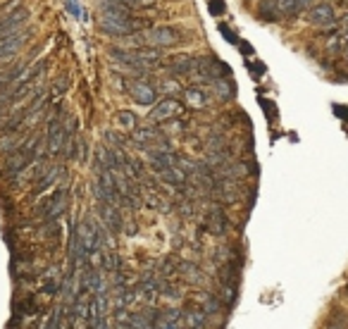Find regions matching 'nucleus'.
I'll return each mask as SVG.
<instances>
[{
  "instance_id": "18",
  "label": "nucleus",
  "mask_w": 348,
  "mask_h": 329,
  "mask_svg": "<svg viewBox=\"0 0 348 329\" xmlns=\"http://www.w3.org/2000/svg\"><path fill=\"white\" fill-rule=\"evenodd\" d=\"M117 122H119L122 129H136V115L129 112V110H122V112L117 115Z\"/></svg>"
},
{
  "instance_id": "5",
  "label": "nucleus",
  "mask_w": 348,
  "mask_h": 329,
  "mask_svg": "<svg viewBox=\"0 0 348 329\" xmlns=\"http://www.w3.org/2000/svg\"><path fill=\"white\" fill-rule=\"evenodd\" d=\"M27 19H29V10H27V7H17V10L7 12V15L0 19V41L7 38V36H15L17 29L22 27Z\"/></svg>"
},
{
  "instance_id": "17",
  "label": "nucleus",
  "mask_w": 348,
  "mask_h": 329,
  "mask_svg": "<svg viewBox=\"0 0 348 329\" xmlns=\"http://www.w3.org/2000/svg\"><path fill=\"white\" fill-rule=\"evenodd\" d=\"M184 98H186V103H189V105H193V108H203L205 105V96L198 91V88H186Z\"/></svg>"
},
{
  "instance_id": "14",
  "label": "nucleus",
  "mask_w": 348,
  "mask_h": 329,
  "mask_svg": "<svg viewBox=\"0 0 348 329\" xmlns=\"http://www.w3.org/2000/svg\"><path fill=\"white\" fill-rule=\"evenodd\" d=\"M158 174H160V179L167 181V184H184V179H186V172H184L179 164H172V167H167V169H162V172H158Z\"/></svg>"
},
{
  "instance_id": "7",
  "label": "nucleus",
  "mask_w": 348,
  "mask_h": 329,
  "mask_svg": "<svg viewBox=\"0 0 348 329\" xmlns=\"http://www.w3.org/2000/svg\"><path fill=\"white\" fill-rule=\"evenodd\" d=\"M176 112H179V103L172 100V98H167V100L158 103L155 108L150 110V122H167V119H172Z\"/></svg>"
},
{
  "instance_id": "15",
  "label": "nucleus",
  "mask_w": 348,
  "mask_h": 329,
  "mask_svg": "<svg viewBox=\"0 0 348 329\" xmlns=\"http://www.w3.org/2000/svg\"><path fill=\"white\" fill-rule=\"evenodd\" d=\"M134 141L139 143V146H150L153 141H158V132L155 129H148V127H143V129H134Z\"/></svg>"
},
{
  "instance_id": "19",
  "label": "nucleus",
  "mask_w": 348,
  "mask_h": 329,
  "mask_svg": "<svg viewBox=\"0 0 348 329\" xmlns=\"http://www.w3.org/2000/svg\"><path fill=\"white\" fill-rule=\"evenodd\" d=\"M222 217H224L222 213H212V215H210V222H207V227H210L212 231L222 234V231H224V219Z\"/></svg>"
},
{
  "instance_id": "25",
  "label": "nucleus",
  "mask_w": 348,
  "mask_h": 329,
  "mask_svg": "<svg viewBox=\"0 0 348 329\" xmlns=\"http://www.w3.org/2000/svg\"><path fill=\"white\" fill-rule=\"evenodd\" d=\"M301 5H313V0H298Z\"/></svg>"
},
{
  "instance_id": "9",
  "label": "nucleus",
  "mask_w": 348,
  "mask_h": 329,
  "mask_svg": "<svg viewBox=\"0 0 348 329\" xmlns=\"http://www.w3.org/2000/svg\"><path fill=\"white\" fill-rule=\"evenodd\" d=\"M129 93H131V98H134L136 103H141V105H153V103H155V91L145 82H134L129 86Z\"/></svg>"
},
{
  "instance_id": "24",
  "label": "nucleus",
  "mask_w": 348,
  "mask_h": 329,
  "mask_svg": "<svg viewBox=\"0 0 348 329\" xmlns=\"http://www.w3.org/2000/svg\"><path fill=\"white\" fill-rule=\"evenodd\" d=\"M241 50H243V53H246V55H251V53H253V50H251V48H248V43H246V41H243V43H241Z\"/></svg>"
},
{
  "instance_id": "26",
  "label": "nucleus",
  "mask_w": 348,
  "mask_h": 329,
  "mask_svg": "<svg viewBox=\"0 0 348 329\" xmlns=\"http://www.w3.org/2000/svg\"><path fill=\"white\" fill-rule=\"evenodd\" d=\"M329 329H346V327H341V325H332Z\"/></svg>"
},
{
  "instance_id": "22",
  "label": "nucleus",
  "mask_w": 348,
  "mask_h": 329,
  "mask_svg": "<svg viewBox=\"0 0 348 329\" xmlns=\"http://www.w3.org/2000/svg\"><path fill=\"white\" fill-rule=\"evenodd\" d=\"M220 31H222V33H224V36H227V38H229V41H234V43H236V36H234L232 31H229V29H227V24H222V27H220Z\"/></svg>"
},
{
  "instance_id": "2",
  "label": "nucleus",
  "mask_w": 348,
  "mask_h": 329,
  "mask_svg": "<svg viewBox=\"0 0 348 329\" xmlns=\"http://www.w3.org/2000/svg\"><path fill=\"white\" fill-rule=\"evenodd\" d=\"M179 38H181L179 31L172 27H155L150 31H145V33H141V36H136V41L143 43L145 48H170Z\"/></svg>"
},
{
  "instance_id": "3",
  "label": "nucleus",
  "mask_w": 348,
  "mask_h": 329,
  "mask_svg": "<svg viewBox=\"0 0 348 329\" xmlns=\"http://www.w3.org/2000/svg\"><path fill=\"white\" fill-rule=\"evenodd\" d=\"M117 60L134 65V67H150L153 62L160 60V53L155 48H136V50H112Z\"/></svg>"
},
{
  "instance_id": "21",
  "label": "nucleus",
  "mask_w": 348,
  "mask_h": 329,
  "mask_svg": "<svg viewBox=\"0 0 348 329\" xmlns=\"http://www.w3.org/2000/svg\"><path fill=\"white\" fill-rule=\"evenodd\" d=\"M110 2H119V5H139V7H150L155 0H110Z\"/></svg>"
},
{
  "instance_id": "6",
  "label": "nucleus",
  "mask_w": 348,
  "mask_h": 329,
  "mask_svg": "<svg viewBox=\"0 0 348 329\" xmlns=\"http://www.w3.org/2000/svg\"><path fill=\"white\" fill-rule=\"evenodd\" d=\"M64 138H67V134H64L62 119H60V117H53V119H50V124H48V138H46V141H48V150H50L53 155L62 150Z\"/></svg>"
},
{
  "instance_id": "27",
  "label": "nucleus",
  "mask_w": 348,
  "mask_h": 329,
  "mask_svg": "<svg viewBox=\"0 0 348 329\" xmlns=\"http://www.w3.org/2000/svg\"><path fill=\"white\" fill-rule=\"evenodd\" d=\"M67 2H74V5H79V0H67Z\"/></svg>"
},
{
  "instance_id": "12",
  "label": "nucleus",
  "mask_w": 348,
  "mask_h": 329,
  "mask_svg": "<svg viewBox=\"0 0 348 329\" xmlns=\"http://www.w3.org/2000/svg\"><path fill=\"white\" fill-rule=\"evenodd\" d=\"M100 217H103V222H105L112 231H119V229H122V222H119V215H117L115 205H105V203H100Z\"/></svg>"
},
{
  "instance_id": "16",
  "label": "nucleus",
  "mask_w": 348,
  "mask_h": 329,
  "mask_svg": "<svg viewBox=\"0 0 348 329\" xmlns=\"http://www.w3.org/2000/svg\"><path fill=\"white\" fill-rule=\"evenodd\" d=\"M274 5H277V12H282L284 17H296L298 15V7H301V2L298 0H274Z\"/></svg>"
},
{
  "instance_id": "1",
  "label": "nucleus",
  "mask_w": 348,
  "mask_h": 329,
  "mask_svg": "<svg viewBox=\"0 0 348 329\" xmlns=\"http://www.w3.org/2000/svg\"><path fill=\"white\" fill-rule=\"evenodd\" d=\"M141 27H143V22L134 19L129 7H122L119 2L103 0V5H100V29H103L105 33H112V36H131V33H136Z\"/></svg>"
},
{
  "instance_id": "13",
  "label": "nucleus",
  "mask_w": 348,
  "mask_h": 329,
  "mask_svg": "<svg viewBox=\"0 0 348 329\" xmlns=\"http://www.w3.org/2000/svg\"><path fill=\"white\" fill-rule=\"evenodd\" d=\"M62 172H64L62 167H50V169H48V172L41 177V181L33 186V196H36V193H43L46 189H48V186H53V184L58 181V177L62 174Z\"/></svg>"
},
{
  "instance_id": "10",
  "label": "nucleus",
  "mask_w": 348,
  "mask_h": 329,
  "mask_svg": "<svg viewBox=\"0 0 348 329\" xmlns=\"http://www.w3.org/2000/svg\"><path fill=\"white\" fill-rule=\"evenodd\" d=\"M308 19L313 24H319V27H327V24H334V12L329 5H315L310 12H308Z\"/></svg>"
},
{
  "instance_id": "8",
  "label": "nucleus",
  "mask_w": 348,
  "mask_h": 329,
  "mask_svg": "<svg viewBox=\"0 0 348 329\" xmlns=\"http://www.w3.org/2000/svg\"><path fill=\"white\" fill-rule=\"evenodd\" d=\"M181 313L179 310H162L155 320H153V329H181Z\"/></svg>"
},
{
  "instance_id": "4",
  "label": "nucleus",
  "mask_w": 348,
  "mask_h": 329,
  "mask_svg": "<svg viewBox=\"0 0 348 329\" xmlns=\"http://www.w3.org/2000/svg\"><path fill=\"white\" fill-rule=\"evenodd\" d=\"M67 210V189H58L50 198H46L38 208H36V215L43 219H55Z\"/></svg>"
},
{
  "instance_id": "20",
  "label": "nucleus",
  "mask_w": 348,
  "mask_h": 329,
  "mask_svg": "<svg viewBox=\"0 0 348 329\" xmlns=\"http://www.w3.org/2000/svg\"><path fill=\"white\" fill-rule=\"evenodd\" d=\"M207 2H210V12H212L215 17H217V15H224V10H227V7H224V0H207Z\"/></svg>"
},
{
  "instance_id": "23",
  "label": "nucleus",
  "mask_w": 348,
  "mask_h": 329,
  "mask_svg": "<svg viewBox=\"0 0 348 329\" xmlns=\"http://www.w3.org/2000/svg\"><path fill=\"white\" fill-rule=\"evenodd\" d=\"M334 112H336L339 117H348V108H339V105H336V108H334Z\"/></svg>"
},
{
  "instance_id": "11",
  "label": "nucleus",
  "mask_w": 348,
  "mask_h": 329,
  "mask_svg": "<svg viewBox=\"0 0 348 329\" xmlns=\"http://www.w3.org/2000/svg\"><path fill=\"white\" fill-rule=\"evenodd\" d=\"M184 322H186V327L189 329H205V325H207V315H205L203 308H193V310H189V313L184 315Z\"/></svg>"
}]
</instances>
